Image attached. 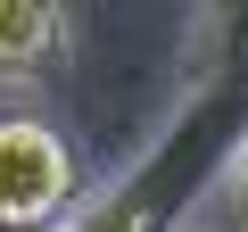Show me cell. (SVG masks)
Here are the masks:
<instances>
[{
  "label": "cell",
  "instance_id": "obj_2",
  "mask_svg": "<svg viewBox=\"0 0 248 232\" xmlns=\"http://www.w3.org/2000/svg\"><path fill=\"white\" fill-rule=\"evenodd\" d=\"M83 199L75 141L50 116H0V232H50Z\"/></svg>",
  "mask_w": 248,
  "mask_h": 232
},
{
  "label": "cell",
  "instance_id": "obj_1",
  "mask_svg": "<svg viewBox=\"0 0 248 232\" xmlns=\"http://www.w3.org/2000/svg\"><path fill=\"white\" fill-rule=\"evenodd\" d=\"M248 125V9L199 25V66L182 75L174 108L157 116L149 149L116 182L83 191L50 232H190V207L215 199V174Z\"/></svg>",
  "mask_w": 248,
  "mask_h": 232
},
{
  "label": "cell",
  "instance_id": "obj_4",
  "mask_svg": "<svg viewBox=\"0 0 248 232\" xmlns=\"http://www.w3.org/2000/svg\"><path fill=\"white\" fill-rule=\"evenodd\" d=\"M215 207L232 215V232H248V125H240V141H232V158L215 174Z\"/></svg>",
  "mask_w": 248,
  "mask_h": 232
},
{
  "label": "cell",
  "instance_id": "obj_3",
  "mask_svg": "<svg viewBox=\"0 0 248 232\" xmlns=\"http://www.w3.org/2000/svg\"><path fill=\"white\" fill-rule=\"evenodd\" d=\"M75 58V9L58 0H0V91H42Z\"/></svg>",
  "mask_w": 248,
  "mask_h": 232
}]
</instances>
